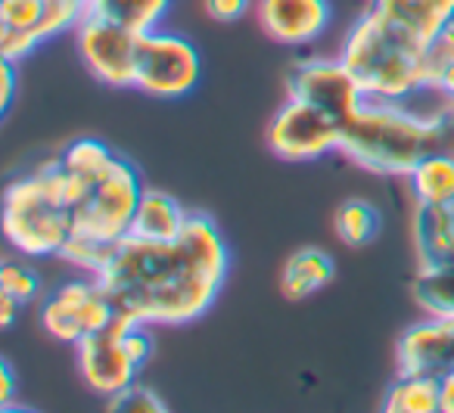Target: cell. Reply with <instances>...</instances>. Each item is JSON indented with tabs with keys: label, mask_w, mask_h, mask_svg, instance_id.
I'll use <instances>...</instances> for the list:
<instances>
[{
	"label": "cell",
	"mask_w": 454,
	"mask_h": 413,
	"mask_svg": "<svg viewBox=\"0 0 454 413\" xmlns=\"http://www.w3.org/2000/svg\"><path fill=\"white\" fill-rule=\"evenodd\" d=\"M227 268L231 255L218 224L190 212L175 239L128 233L94 277L121 317L144 326H187L218 301Z\"/></svg>",
	"instance_id": "1"
},
{
	"label": "cell",
	"mask_w": 454,
	"mask_h": 413,
	"mask_svg": "<svg viewBox=\"0 0 454 413\" xmlns=\"http://www.w3.org/2000/svg\"><path fill=\"white\" fill-rule=\"evenodd\" d=\"M340 152L380 177H408L433 152H454L451 103L435 115H420L408 103L364 97L342 121Z\"/></svg>",
	"instance_id": "2"
},
{
	"label": "cell",
	"mask_w": 454,
	"mask_h": 413,
	"mask_svg": "<svg viewBox=\"0 0 454 413\" xmlns=\"http://www.w3.org/2000/svg\"><path fill=\"white\" fill-rule=\"evenodd\" d=\"M90 181L66 171L57 159L16 177L4 193V237L20 255H59L72 233V212L88 196Z\"/></svg>",
	"instance_id": "3"
},
{
	"label": "cell",
	"mask_w": 454,
	"mask_h": 413,
	"mask_svg": "<svg viewBox=\"0 0 454 413\" xmlns=\"http://www.w3.org/2000/svg\"><path fill=\"white\" fill-rule=\"evenodd\" d=\"M423 53L427 51L392 22L364 10L342 38L340 59L361 84L364 97L411 106L417 94L429 90Z\"/></svg>",
	"instance_id": "4"
},
{
	"label": "cell",
	"mask_w": 454,
	"mask_h": 413,
	"mask_svg": "<svg viewBox=\"0 0 454 413\" xmlns=\"http://www.w3.org/2000/svg\"><path fill=\"white\" fill-rule=\"evenodd\" d=\"M144 190L140 171L125 156H115V162L90 183L88 196L72 212V233L59 258L75 264L78 270L97 274L115 245L131 233Z\"/></svg>",
	"instance_id": "5"
},
{
	"label": "cell",
	"mask_w": 454,
	"mask_h": 413,
	"mask_svg": "<svg viewBox=\"0 0 454 413\" xmlns=\"http://www.w3.org/2000/svg\"><path fill=\"white\" fill-rule=\"evenodd\" d=\"M202 75L200 51L177 32H146L137 47V75L134 88L153 100H184L196 90Z\"/></svg>",
	"instance_id": "6"
},
{
	"label": "cell",
	"mask_w": 454,
	"mask_h": 413,
	"mask_svg": "<svg viewBox=\"0 0 454 413\" xmlns=\"http://www.w3.org/2000/svg\"><path fill=\"white\" fill-rule=\"evenodd\" d=\"M115 314L119 311H115L109 292L103 289V283L90 274L88 280H69L53 289V292L41 301L38 317L47 336L75 348L90 332L113 323Z\"/></svg>",
	"instance_id": "7"
},
{
	"label": "cell",
	"mask_w": 454,
	"mask_h": 413,
	"mask_svg": "<svg viewBox=\"0 0 454 413\" xmlns=\"http://www.w3.org/2000/svg\"><path fill=\"white\" fill-rule=\"evenodd\" d=\"M268 146L284 162H315L330 152H340L342 125L324 109L299 97H286L268 125Z\"/></svg>",
	"instance_id": "8"
},
{
	"label": "cell",
	"mask_w": 454,
	"mask_h": 413,
	"mask_svg": "<svg viewBox=\"0 0 454 413\" xmlns=\"http://www.w3.org/2000/svg\"><path fill=\"white\" fill-rule=\"evenodd\" d=\"M134 326L131 317L115 314L113 323L103 330L90 332L88 339L75 345V361L78 373H82L84 386L100 398H113L121 388L137 382L144 363L134 357L131 345H128V330Z\"/></svg>",
	"instance_id": "9"
},
{
	"label": "cell",
	"mask_w": 454,
	"mask_h": 413,
	"mask_svg": "<svg viewBox=\"0 0 454 413\" xmlns=\"http://www.w3.org/2000/svg\"><path fill=\"white\" fill-rule=\"evenodd\" d=\"M75 47L84 69L109 88H134L137 75V47L140 35L128 32L113 19L97 13H84L75 28Z\"/></svg>",
	"instance_id": "10"
},
{
	"label": "cell",
	"mask_w": 454,
	"mask_h": 413,
	"mask_svg": "<svg viewBox=\"0 0 454 413\" xmlns=\"http://www.w3.org/2000/svg\"><path fill=\"white\" fill-rule=\"evenodd\" d=\"M286 90L290 97H299V100L333 115L340 125L364 103V90L342 59H302L293 66Z\"/></svg>",
	"instance_id": "11"
},
{
	"label": "cell",
	"mask_w": 454,
	"mask_h": 413,
	"mask_svg": "<svg viewBox=\"0 0 454 413\" xmlns=\"http://www.w3.org/2000/svg\"><path fill=\"white\" fill-rule=\"evenodd\" d=\"M395 367L398 373H423L445 376L454 367V320L433 317L411 323L395 342Z\"/></svg>",
	"instance_id": "12"
},
{
	"label": "cell",
	"mask_w": 454,
	"mask_h": 413,
	"mask_svg": "<svg viewBox=\"0 0 454 413\" xmlns=\"http://www.w3.org/2000/svg\"><path fill=\"white\" fill-rule=\"evenodd\" d=\"M330 0H255V19L271 41L305 47L330 26Z\"/></svg>",
	"instance_id": "13"
},
{
	"label": "cell",
	"mask_w": 454,
	"mask_h": 413,
	"mask_svg": "<svg viewBox=\"0 0 454 413\" xmlns=\"http://www.w3.org/2000/svg\"><path fill=\"white\" fill-rule=\"evenodd\" d=\"M377 16L404 32L411 41L427 51L451 22L454 16V0H371V7Z\"/></svg>",
	"instance_id": "14"
},
{
	"label": "cell",
	"mask_w": 454,
	"mask_h": 413,
	"mask_svg": "<svg viewBox=\"0 0 454 413\" xmlns=\"http://www.w3.org/2000/svg\"><path fill=\"white\" fill-rule=\"evenodd\" d=\"M411 230L420 268L454 261V199L445 206H414Z\"/></svg>",
	"instance_id": "15"
},
{
	"label": "cell",
	"mask_w": 454,
	"mask_h": 413,
	"mask_svg": "<svg viewBox=\"0 0 454 413\" xmlns=\"http://www.w3.org/2000/svg\"><path fill=\"white\" fill-rule=\"evenodd\" d=\"M336 277V261L317 245L293 252L280 268V292L286 301H305L317 295L324 286H330Z\"/></svg>",
	"instance_id": "16"
},
{
	"label": "cell",
	"mask_w": 454,
	"mask_h": 413,
	"mask_svg": "<svg viewBox=\"0 0 454 413\" xmlns=\"http://www.w3.org/2000/svg\"><path fill=\"white\" fill-rule=\"evenodd\" d=\"M190 212L165 190H144L137 202V212L131 221V233L144 239H175L184 230Z\"/></svg>",
	"instance_id": "17"
},
{
	"label": "cell",
	"mask_w": 454,
	"mask_h": 413,
	"mask_svg": "<svg viewBox=\"0 0 454 413\" xmlns=\"http://www.w3.org/2000/svg\"><path fill=\"white\" fill-rule=\"evenodd\" d=\"M386 413H442V382L439 376L398 373L383 394Z\"/></svg>",
	"instance_id": "18"
},
{
	"label": "cell",
	"mask_w": 454,
	"mask_h": 413,
	"mask_svg": "<svg viewBox=\"0 0 454 413\" xmlns=\"http://www.w3.org/2000/svg\"><path fill=\"white\" fill-rule=\"evenodd\" d=\"M404 181L414 206H445L454 199V152H433Z\"/></svg>",
	"instance_id": "19"
},
{
	"label": "cell",
	"mask_w": 454,
	"mask_h": 413,
	"mask_svg": "<svg viewBox=\"0 0 454 413\" xmlns=\"http://www.w3.org/2000/svg\"><path fill=\"white\" fill-rule=\"evenodd\" d=\"M383 230V214L367 199H346L333 212V233L348 249H364Z\"/></svg>",
	"instance_id": "20"
},
{
	"label": "cell",
	"mask_w": 454,
	"mask_h": 413,
	"mask_svg": "<svg viewBox=\"0 0 454 413\" xmlns=\"http://www.w3.org/2000/svg\"><path fill=\"white\" fill-rule=\"evenodd\" d=\"M168 7L171 0H94L88 13L119 22L134 35H146L162 26V19L168 16Z\"/></svg>",
	"instance_id": "21"
},
{
	"label": "cell",
	"mask_w": 454,
	"mask_h": 413,
	"mask_svg": "<svg viewBox=\"0 0 454 413\" xmlns=\"http://www.w3.org/2000/svg\"><path fill=\"white\" fill-rule=\"evenodd\" d=\"M411 289H414V301L423 314L454 320V261L420 268Z\"/></svg>",
	"instance_id": "22"
},
{
	"label": "cell",
	"mask_w": 454,
	"mask_h": 413,
	"mask_svg": "<svg viewBox=\"0 0 454 413\" xmlns=\"http://www.w3.org/2000/svg\"><path fill=\"white\" fill-rule=\"evenodd\" d=\"M57 162L63 165L66 171H72V175H82V177H88V181H97V177L115 162V152L109 150L103 140L82 137V140H72V144L57 156Z\"/></svg>",
	"instance_id": "23"
},
{
	"label": "cell",
	"mask_w": 454,
	"mask_h": 413,
	"mask_svg": "<svg viewBox=\"0 0 454 413\" xmlns=\"http://www.w3.org/2000/svg\"><path fill=\"white\" fill-rule=\"evenodd\" d=\"M0 292L16 299L20 305H32L41 299V277L32 264L22 258H4L0 264Z\"/></svg>",
	"instance_id": "24"
},
{
	"label": "cell",
	"mask_w": 454,
	"mask_h": 413,
	"mask_svg": "<svg viewBox=\"0 0 454 413\" xmlns=\"http://www.w3.org/2000/svg\"><path fill=\"white\" fill-rule=\"evenodd\" d=\"M109 401V410L113 413H165L168 404L162 401V394L146 388L144 382H131L128 388H121L119 394H113Z\"/></svg>",
	"instance_id": "25"
},
{
	"label": "cell",
	"mask_w": 454,
	"mask_h": 413,
	"mask_svg": "<svg viewBox=\"0 0 454 413\" xmlns=\"http://www.w3.org/2000/svg\"><path fill=\"white\" fill-rule=\"evenodd\" d=\"M44 16V0H0V28L32 32Z\"/></svg>",
	"instance_id": "26"
},
{
	"label": "cell",
	"mask_w": 454,
	"mask_h": 413,
	"mask_svg": "<svg viewBox=\"0 0 454 413\" xmlns=\"http://www.w3.org/2000/svg\"><path fill=\"white\" fill-rule=\"evenodd\" d=\"M253 0H202V10L212 22L218 26H231V22H240L249 13Z\"/></svg>",
	"instance_id": "27"
},
{
	"label": "cell",
	"mask_w": 454,
	"mask_h": 413,
	"mask_svg": "<svg viewBox=\"0 0 454 413\" xmlns=\"http://www.w3.org/2000/svg\"><path fill=\"white\" fill-rule=\"evenodd\" d=\"M13 97H16V63L13 59H4V66H0V113L4 115L13 106Z\"/></svg>",
	"instance_id": "28"
},
{
	"label": "cell",
	"mask_w": 454,
	"mask_h": 413,
	"mask_svg": "<svg viewBox=\"0 0 454 413\" xmlns=\"http://www.w3.org/2000/svg\"><path fill=\"white\" fill-rule=\"evenodd\" d=\"M16 401V382H13V367L10 361L0 363V410H13Z\"/></svg>",
	"instance_id": "29"
},
{
	"label": "cell",
	"mask_w": 454,
	"mask_h": 413,
	"mask_svg": "<svg viewBox=\"0 0 454 413\" xmlns=\"http://www.w3.org/2000/svg\"><path fill=\"white\" fill-rule=\"evenodd\" d=\"M439 382H442V413H454V367Z\"/></svg>",
	"instance_id": "30"
},
{
	"label": "cell",
	"mask_w": 454,
	"mask_h": 413,
	"mask_svg": "<svg viewBox=\"0 0 454 413\" xmlns=\"http://www.w3.org/2000/svg\"><path fill=\"white\" fill-rule=\"evenodd\" d=\"M433 90H439L442 97H445L448 103H454V63L448 66L445 72H442L439 78H435V84H433Z\"/></svg>",
	"instance_id": "31"
},
{
	"label": "cell",
	"mask_w": 454,
	"mask_h": 413,
	"mask_svg": "<svg viewBox=\"0 0 454 413\" xmlns=\"http://www.w3.org/2000/svg\"><path fill=\"white\" fill-rule=\"evenodd\" d=\"M16 308H20V301L0 292V326H4V330H10V326H13V320H16Z\"/></svg>",
	"instance_id": "32"
},
{
	"label": "cell",
	"mask_w": 454,
	"mask_h": 413,
	"mask_svg": "<svg viewBox=\"0 0 454 413\" xmlns=\"http://www.w3.org/2000/svg\"><path fill=\"white\" fill-rule=\"evenodd\" d=\"M75 4H82V7H84V10H88V7H90V4H94V0H75Z\"/></svg>",
	"instance_id": "33"
},
{
	"label": "cell",
	"mask_w": 454,
	"mask_h": 413,
	"mask_svg": "<svg viewBox=\"0 0 454 413\" xmlns=\"http://www.w3.org/2000/svg\"><path fill=\"white\" fill-rule=\"evenodd\" d=\"M451 115H454V103H451Z\"/></svg>",
	"instance_id": "34"
}]
</instances>
